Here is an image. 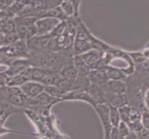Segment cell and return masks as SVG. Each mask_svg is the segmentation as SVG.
<instances>
[{
	"instance_id": "obj_27",
	"label": "cell",
	"mask_w": 149,
	"mask_h": 139,
	"mask_svg": "<svg viewBox=\"0 0 149 139\" xmlns=\"http://www.w3.org/2000/svg\"><path fill=\"white\" fill-rule=\"evenodd\" d=\"M7 78H8V76L6 74L0 73V87L7 86Z\"/></svg>"
},
{
	"instance_id": "obj_20",
	"label": "cell",
	"mask_w": 149,
	"mask_h": 139,
	"mask_svg": "<svg viewBox=\"0 0 149 139\" xmlns=\"http://www.w3.org/2000/svg\"><path fill=\"white\" fill-rule=\"evenodd\" d=\"M16 32V22L14 19H6L3 26V34H12Z\"/></svg>"
},
{
	"instance_id": "obj_9",
	"label": "cell",
	"mask_w": 149,
	"mask_h": 139,
	"mask_svg": "<svg viewBox=\"0 0 149 139\" xmlns=\"http://www.w3.org/2000/svg\"><path fill=\"white\" fill-rule=\"evenodd\" d=\"M105 93H112V94L124 95L127 91V83L124 81H115L108 80L104 86L102 87Z\"/></svg>"
},
{
	"instance_id": "obj_25",
	"label": "cell",
	"mask_w": 149,
	"mask_h": 139,
	"mask_svg": "<svg viewBox=\"0 0 149 139\" xmlns=\"http://www.w3.org/2000/svg\"><path fill=\"white\" fill-rule=\"evenodd\" d=\"M141 123L143 129L149 130V111H143L142 112Z\"/></svg>"
},
{
	"instance_id": "obj_10",
	"label": "cell",
	"mask_w": 149,
	"mask_h": 139,
	"mask_svg": "<svg viewBox=\"0 0 149 139\" xmlns=\"http://www.w3.org/2000/svg\"><path fill=\"white\" fill-rule=\"evenodd\" d=\"M88 78L91 83H94L101 87H104L109 80L105 71H102V70H91L88 74Z\"/></svg>"
},
{
	"instance_id": "obj_6",
	"label": "cell",
	"mask_w": 149,
	"mask_h": 139,
	"mask_svg": "<svg viewBox=\"0 0 149 139\" xmlns=\"http://www.w3.org/2000/svg\"><path fill=\"white\" fill-rule=\"evenodd\" d=\"M105 52L97 49H91L81 55H78L80 58L83 60V62L86 64V66L90 70H94L97 66L100 59L104 57Z\"/></svg>"
},
{
	"instance_id": "obj_8",
	"label": "cell",
	"mask_w": 149,
	"mask_h": 139,
	"mask_svg": "<svg viewBox=\"0 0 149 139\" xmlns=\"http://www.w3.org/2000/svg\"><path fill=\"white\" fill-rule=\"evenodd\" d=\"M63 100H81L84 102H87L88 104L91 105L93 108H95L97 105L95 101L92 99V97L90 96L88 92L86 91H72L67 93L66 95H64L62 98V101Z\"/></svg>"
},
{
	"instance_id": "obj_12",
	"label": "cell",
	"mask_w": 149,
	"mask_h": 139,
	"mask_svg": "<svg viewBox=\"0 0 149 139\" xmlns=\"http://www.w3.org/2000/svg\"><path fill=\"white\" fill-rule=\"evenodd\" d=\"M105 104L119 109L121 107L127 105V96L125 94L118 95L112 94V93H105Z\"/></svg>"
},
{
	"instance_id": "obj_23",
	"label": "cell",
	"mask_w": 149,
	"mask_h": 139,
	"mask_svg": "<svg viewBox=\"0 0 149 139\" xmlns=\"http://www.w3.org/2000/svg\"><path fill=\"white\" fill-rule=\"evenodd\" d=\"M18 40H20V37L17 34V32L5 34V45L14 44V43H16Z\"/></svg>"
},
{
	"instance_id": "obj_16",
	"label": "cell",
	"mask_w": 149,
	"mask_h": 139,
	"mask_svg": "<svg viewBox=\"0 0 149 139\" xmlns=\"http://www.w3.org/2000/svg\"><path fill=\"white\" fill-rule=\"evenodd\" d=\"M27 81H30L26 76L23 74H18L15 76L8 77L7 78V86H16L20 87L23 83H26Z\"/></svg>"
},
{
	"instance_id": "obj_17",
	"label": "cell",
	"mask_w": 149,
	"mask_h": 139,
	"mask_svg": "<svg viewBox=\"0 0 149 139\" xmlns=\"http://www.w3.org/2000/svg\"><path fill=\"white\" fill-rule=\"evenodd\" d=\"M60 7L62 8L63 11L65 13L68 18H71L74 15V11H76V6L71 1V0H63V2L61 3Z\"/></svg>"
},
{
	"instance_id": "obj_14",
	"label": "cell",
	"mask_w": 149,
	"mask_h": 139,
	"mask_svg": "<svg viewBox=\"0 0 149 139\" xmlns=\"http://www.w3.org/2000/svg\"><path fill=\"white\" fill-rule=\"evenodd\" d=\"M106 75L109 80H115V81H124L126 82L128 78V75L124 72H122L119 69H116L114 67H107L105 70Z\"/></svg>"
},
{
	"instance_id": "obj_5",
	"label": "cell",
	"mask_w": 149,
	"mask_h": 139,
	"mask_svg": "<svg viewBox=\"0 0 149 139\" xmlns=\"http://www.w3.org/2000/svg\"><path fill=\"white\" fill-rule=\"evenodd\" d=\"M121 120L127 123L129 126L135 123L141 122L142 113L129 105H125L118 109Z\"/></svg>"
},
{
	"instance_id": "obj_30",
	"label": "cell",
	"mask_w": 149,
	"mask_h": 139,
	"mask_svg": "<svg viewBox=\"0 0 149 139\" xmlns=\"http://www.w3.org/2000/svg\"><path fill=\"white\" fill-rule=\"evenodd\" d=\"M17 0H5V4H6L7 8H9V7H11L12 5H14V3Z\"/></svg>"
},
{
	"instance_id": "obj_26",
	"label": "cell",
	"mask_w": 149,
	"mask_h": 139,
	"mask_svg": "<svg viewBox=\"0 0 149 139\" xmlns=\"http://www.w3.org/2000/svg\"><path fill=\"white\" fill-rule=\"evenodd\" d=\"M138 139H149V130L142 129L139 133H136Z\"/></svg>"
},
{
	"instance_id": "obj_7",
	"label": "cell",
	"mask_w": 149,
	"mask_h": 139,
	"mask_svg": "<svg viewBox=\"0 0 149 139\" xmlns=\"http://www.w3.org/2000/svg\"><path fill=\"white\" fill-rule=\"evenodd\" d=\"M20 88L23 92V94L27 96V98L31 99L43 92L45 85L35 81H27L22 85H21Z\"/></svg>"
},
{
	"instance_id": "obj_29",
	"label": "cell",
	"mask_w": 149,
	"mask_h": 139,
	"mask_svg": "<svg viewBox=\"0 0 149 139\" xmlns=\"http://www.w3.org/2000/svg\"><path fill=\"white\" fill-rule=\"evenodd\" d=\"M5 45V34L0 32V47Z\"/></svg>"
},
{
	"instance_id": "obj_22",
	"label": "cell",
	"mask_w": 149,
	"mask_h": 139,
	"mask_svg": "<svg viewBox=\"0 0 149 139\" xmlns=\"http://www.w3.org/2000/svg\"><path fill=\"white\" fill-rule=\"evenodd\" d=\"M118 128V132H119V133H120V136H122L124 139L126 138V137H128L130 134V127H129V125L126 123V122H119V124H118V126L116 127Z\"/></svg>"
},
{
	"instance_id": "obj_19",
	"label": "cell",
	"mask_w": 149,
	"mask_h": 139,
	"mask_svg": "<svg viewBox=\"0 0 149 139\" xmlns=\"http://www.w3.org/2000/svg\"><path fill=\"white\" fill-rule=\"evenodd\" d=\"M44 91L46 93H48L49 96H53V97H56V98L61 99V101H62L63 96H64L63 93L61 91L56 85H45Z\"/></svg>"
},
{
	"instance_id": "obj_24",
	"label": "cell",
	"mask_w": 149,
	"mask_h": 139,
	"mask_svg": "<svg viewBox=\"0 0 149 139\" xmlns=\"http://www.w3.org/2000/svg\"><path fill=\"white\" fill-rule=\"evenodd\" d=\"M132 59H133V61H135L137 64H141L143 61H146V58L143 55L142 51H138V52H132V53H128Z\"/></svg>"
},
{
	"instance_id": "obj_18",
	"label": "cell",
	"mask_w": 149,
	"mask_h": 139,
	"mask_svg": "<svg viewBox=\"0 0 149 139\" xmlns=\"http://www.w3.org/2000/svg\"><path fill=\"white\" fill-rule=\"evenodd\" d=\"M109 118H110V122L113 127H118L119 122H121L120 114L118 108L109 106Z\"/></svg>"
},
{
	"instance_id": "obj_3",
	"label": "cell",
	"mask_w": 149,
	"mask_h": 139,
	"mask_svg": "<svg viewBox=\"0 0 149 139\" xmlns=\"http://www.w3.org/2000/svg\"><path fill=\"white\" fill-rule=\"evenodd\" d=\"M61 21L53 18H38L35 22V27L36 31V35H48L50 34L56 26H57Z\"/></svg>"
},
{
	"instance_id": "obj_2",
	"label": "cell",
	"mask_w": 149,
	"mask_h": 139,
	"mask_svg": "<svg viewBox=\"0 0 149 139\" xmlns=\"http://www.w3.org/2000/svg\"><path fill=\"white\" fill-rule=\"evenodd\" d=\"M29 51L34 52H46L53 49V37L48 35H35L26 40Z\"/></svg>"
},
{
	"instance_id": "obj_31",
	"label": "cell",
	"mask_w": 149,
	"mask_h": 139,
	"mask_svg": "<svg viewBox=\"0 0 149 139\" xmlns=\"http://www.w3.org/2000/svg\"><path fill=\"white\" fill-rule=\"evenodd\" d=\"M147 47H149V44H148V45H147Z\"/></svg>"
},
{
	"instance_id": "obj_21",
	"label": "cell",
	"mask_w": 149,
	"mask_h": 139,
	"mask_svg": "<svg viewBox=\"0 0 149 139\" xmlns=\"http://www.w3.org/2000/svg\"><path fill=\"white\" fill-rule=\"evenodd\" d=\"M68 26V23H67V21H61L59 24L56 26L55 29L51 32V34H49L51 37H53V38H56V37H59L62 35L63 32L66 30V28Z\"/></svg>"
},
{
	"instance_id": "obj_4",
	"label": "cell",
	"mask_w": 149,
	"mask_h": 139,
	"mask_svg": "<svg viewBox=\"0 0 149 139\" xmlns=\"http://www.w3.org/2000/svg\"><path fill=\"white\" fill-rule=\"evenodd\" d=\"M58 102H61V99L56 98L49 96L48 93L43 91L38 96L28 99L26 108H43V107H52Z\"/></svg>"
},
{
	"instance_id": "obj_28",
	"label": "cell",
	"mask_w": 149,
	"mask_h": 139,
	"mask_svg": "<svg viewBox=\"0 0 149 139\" xmlns=\"http://www.w3.org/2000/svg\"><path fill=\"white\" fill-rule=\"evenodd\" d=\"M144 104L147 109H149V88L146 91V94H144Z\"/></svg>"
},
{
	"instance_id": "obj_13",
	"label": "cell",
	"mask_w": 149,
	"mask_h": 139,
	"mask_svg": "<svg viewBox=\"0 0 149 139\" xmlns=\"http://www.w3.org/2000/svg\"><path fill=\"white\" fill-rule=\"evenodd\" d=\"M87 92L90 94V96L95 101L96 104L105 103V92L102 89V87L94 85V83H91Z\"/></svg>"
},
{
	"instance_id": "obj_1",
	"label": "cell",
	"mask_w": 149,
	"mask_h": 139,
	"mask_svg": "<svg viewBox=\"0 0 149 139\" xmlns=\"http://www.w3.org/2000/svg\"><path fill=\"white\" fill-rule=\"evenodd\" d=\"M5 99L8 104L11 105L16 109H25L28 98L23 94V92L20 87L16 86H5Z\"/></svg>"
},
{
	"instance_id": "obj_15",
	"label": "cell",
	"mask_w": 149,
	"mask_h": 139,
	"mask_svg": "<svg viewBox=\"0 0 149 139\" xmlns=\"http://www.w3.org/2000/svg\"><path fill=\"white\" fill-rule=\"evenodd\" d=\"M43 17H48V18H53V19H57V20L61 21H65L68 20V17L65 15V13L63 11L62 8L60 6L55 7L53 8L49 9L47 12H45L43 15H42L40 18Z\"/></svg>"
},
{
	"instance_id": "obj_11",
	"label": "cell",
	"mask_w": 149,
	"mask_h": 139,
	"mask_svg": "<svg viewBox=\"0 0 149 139\" xmlns=\"http://www.w3.org/2000/svg\"><path fill=\"white\" fill-rule=\"evenodd\" d=\"M60 76L63 79H67L70 81H74L78 76V72L74 66L73 58L64 65L59 72Z\"/></svg>"
}]
</instances>
